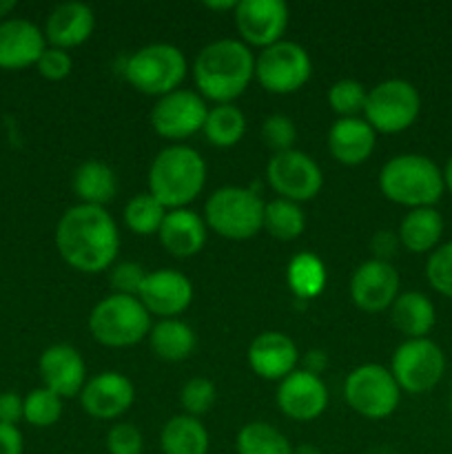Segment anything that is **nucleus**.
Wrapping results in <instances>:
<instances>
[{
  "label": "nucleus",
  "mask_w": 452,
  "mask_h": 454,
  "mask_svg": "<svg viewBox=\"0 0 452 454\" xmlns=\"http://www.w3.org/2000/svg\"><path fill=\"white\" fill-rule=\"evenodd\" d=\"M144 439L133 424H115L106 434L109 454H142Z\"/></svg>",
  "instance_id": "41"
},
{
  "label": "nucleus",
  "mask_w": 452,
  "mask_h": 454,
  "mask_svg": "<svg viewBox=\"0 0 452 454\" xmlns=\"http://www.w3.org/2000/svg\"><path fill=\"white\" fill-rule=\"evenodd\" d=\"M443 238V217L434 207L412 208L399 224V242L410 253H433Z\"/></svg>",
  "instance_id": "26"
},
{
  "label": "nucleus",
  "mask_w": 452,
  "mask_h": 454,
  "mask_svg": "<svg viewBox=\"0 0 452 454\" xmlns=\"http://www.w3.org/2000/svg\"><path fill=\"white\" fill-rule=\"evenodd\" d=\"M286 282L292 295L300 300H313L326 286V266L313 253H297L288 262Z\"/></svg>",
  "instance_id": "30"
},
{
  "label": "nucleus",
  "mask_w": 452,
  "mask_h": 454,
  "mask_svg": "<svg viewBox=\"0 0 452 454\" xmlns=\"http://www.w3.org/2000/svg\"><path fill=\"white\" fill-rule=\"evenodd\" d=\"M390 319H393L394 328L408 340H424L430 335L437 322V310L430 297L424 293L408 291L401 293L397 300L390 306Z\"/></svg>",
  "instance_id": "25"
},
{
  "label": "nucleus",
  "mask_w": 452,
  "mask_h": 454,
  "mask_svg": "<svg viewBox=\"0 0 452 454\" xmlns=\"http://www.w3.org/2000/svg\"><path fill=\"white\" fill-rule=\"evenodd\" d=\"M300 350L295 341L277 331L261 333L248 346V366L257 377L269 381H282L297 371Z\"/></svg>",
  "instance_id": "20"
},
{
  "label": "nucleus",
  "mask_w": 452,
  "mask_h": 454,
  "mask_svg": "<svg viewBox=\"0 0 452 454\" xmlns=\"http://www.w3.org/2000/svg\"><path fill=\"white\" fill-rule=\"evenodd\" d=\"M167 213V208L146 191V193H137L136 198L127 202V207H124V224L136 235H155L160 233V226H162Z\"/></svg>",
  "instance_id": "34"
},
{
  "label": "nucleus",
  "mask_w": 452,
  "mask_h": 454,
  "mask_svg": "<svg viewBox=\"0 0 452 454\" xmlns=\"http://www.w3.org/2000/svg\"><path fill=\"white\" fill-rule=\"evenodd\" d=\"M344 399L357 415L366 419H386L393 415L401 399V388L390 368L381 364H363L344 381Z\"/></svg>",
  "instance_id": "9"
},
{
  "label": "nucleus",
  "mask_w": 452,
  "mask_h": 454,
  "mask_svg": "<svg viewBox=\"0 0 452 454\" xmlns=\"http://www.w3.org/2000/svg\"><path fill=\"white\" fill-rule=\"evenodd\" d=\"M96 27L93 9L84 3H62L53 9L44 22V38L56 49L80 47L87 43Z\"/></svg>",
  "instance_id": "22"
},
{
  "label": "nucleus",
  "mask_w": 452,
  "mask_h": 454,
  "mask_svg": "<svg viewBox=\"0 0 452 454\" xmlns=\"http://www.w3.org/2000/svg\"><path fill=\"white\" fill-rule=\"evenodd\" d=\"M238 3H230V0H222V3H204V7L213 9V12H229V9H235Z\"/></svg>",
  "instance_id": "47"
},
{
  "label": "nucleus",
  "mask_w": 452,
  "mask_h": 454,
  "mask_svg": "<svg viewBox=\"0 0 452 454\" xmlns=\"http://www.w3.org/2000/svg\"><path fill=\"white\" fill-rule=\"evenodd\" d=\"M160 446L164 454H208V433L198 417L177 415L164 424Z\"/></svg>",
  "instance_id": "28"
},
{
  "label": "nucleus",
  "mask_w": 452,
  "mask_h": 454,
  "mask_svg": "<svg viewBox=\"0 0 452 454\" xmlns=\"http://www.w3.org/2000/svg\"><path fill=\"white\" fill-rule=\"evenodd\" d=\"M62 417V397L47 388L31 390L25 397V412L22 419L27 424L35 426V428H49V426L58 424Z\"/></svg>",
  "instance_id": "35"
},
{
  "label": "nucleus",
  "mask_w": 452,
  "mask_h": 454,
  "mask_svg": "<svg viewBox=\"0 0 452 454\" xmlns=\"http://www.w3.org/2000/svg\"><path fill=\"white\" fill-rule=\"evenodd\" d=\"M186 58L182 49L167 43L146 44L124 62V78L144 96H167L177 91L182 80L186 78Z\"/></svg>",
  "instance_id": "7"
},
{
  "label": "nucleus",
  "mask_w": 452,
  "mask_h": 454,
  "mask_svg": "<svg viewBox=\"0 0 452 454\" xmlns=\"http://www.w3.org/2000/svg\"><path fill=\"white\" fill-rule=\"evenodd\" d=\"M425 278L439 295L452 300V242L439 244L425 262Z\"/></svg>",
  "instance_id": "37"
},
{
  "label": "nucleus",
  "mask_w": 452,
  "mask_h": 454,
  "mask_svg": "<svg viewBox=\"0 0 452 454\" xmlns=\"http://www.w3.org/2000/svg\"><path fill=\"white\" fill-rule=\"evenodd\" d=\"M253 78L255 58L242 40H215L207 44L193 62V80L199 96L217 105H233Z\"/></svg>",
  "instance_id": "2"
},
{
  "label": "nucleus",
  "mask_w": 452,
  "mask_h": 454,
  "mask_svg": "<svg viewBox=\"0 0 452 454\" xmlns=\"http://www.w3.org/2000/svg\"><path fill=\"white\" fill-rule=\"evenodd\" d=\"M13 9H16V0H0V18L7 16Z\"/></svg>",
  "instance_id": "50"
},
{
  "label": "nucleus",
  "mask_w": 452,
  "mask_h": 454,
  "mask_svg": "<svg viewBox=\"0 0 452 454\" xmlns=\"http://www.w3.org/2000/svg\"><path fill=\"white\" fill-rule=\"evenodd\" d=\"M233 18L246 47L266 49L282 40L288 27V7L282 0H242L235 4Z\"/></svg>",
  "instance_id": "14"
},
{
  "label": "nucleus",
  "mask_w": 452,
  "mask_h": 454,
  "mask_svg": "<svg viewBox=\"0 0 452 454\" xmlns=\"http://www.w3.org/2000/svg\"><path fill=\"white\" fill-rule=\"evenodd\" d=\"M149 346L164 362H184L195 350V333L180 319H160L151 326Z\"/></svg>",
  "instance_id": "29"
},
{
  "label": "nucleus",
  "mask_w": 452,
  "mask_h": 454,
  "mask_svg": "<svg viewBox=\"0 0 452 454\" xmlns=\"http://www.w3.org/2000/svg\"><path fill=\"white\" fill-rule=\"evenodd\" d=\"M421 114V96L408 80L390 78L368 91L363 115L375 133H401L417 122Z\"/></svg>",
  "instance_id": "8"
},
{
  "label": "nucleus",
  "mask_w": 452,
  "mask_h": 454,
  "mask_svg": "<svg viewBox=\"0 0 452 454\" xmlns=\"http://www.w3.org/2000/svg\"><path fill=\"white\" fill-rule=\"evenodd\" d=\"M38 368L44 388L51 390L62 399L80 395L84 384H87V366H84L82 355L69 344L49 346L40 355Z\"/></svg>",
  "instance_id": "19"
},
{
  "label": "nucleus",
  "mask_w": 452,
  "mask_h": 454,
  "mask_svg": "<svg viewBox=\"0 0 452 454\" xmlns=\"http://www.w3.org/2000/svg\"><path fill=\"white\" fill-rule=\"evenodd\" d=\"M266 177L275 193H279V198L297 204L313 200L323 184L319 164L304 151L297 149L275 153L266 168Z\"/></svg>",
  "instance_id": "12"
},
{
  "label": "nucleus",
  "mask_w": 452,
  "mask_h": 454,
  "mask_svg": "<svg viewBox=\"0 0 452 454\" xmlns=\"http://www.w3.org/2000/svg\"><path fill=\"white\" fill-rule=\"evenodd\" d=\"M204 222L226 239H251L264 229V202L251 189L222 186L207 200Z\"/></svg>",
  "instance_id": "6"
},
{
  "label": "nucleus",
  "mask_w": 452,
  "mask_h": 454,
  "mask_svg": "<svg viewBox=\"0 0 452 454\" xmlns=\"http://www.w3.org/2000/svg\"><path fill=\"white\" fill-rule=\"evenodd\" d=\"M448 406H450V415H452V390H450V399H448Z\"/></svg>",
  "instance_id": "51"
},
{
  "label": "nucleus",
  "mask_w": 452,
  "mask_h": 454,
  "mask_svg": "<svg viewBox=\"0 0 452 454\" xmlns=\"http://www.w3.org/2000/svg\"><path fill=\"white\" fill-rule=\"evenodd\" d=\"M180 403L182 408H184V415H191V417L207 415V412L213 408V403H215V384L204 380V377L189 380L184 386H182Z\"/></svg>",
  "instance_id": "38"
},
{
  "label": "nucleus",
  "mask_w": 452,
  "mask_h": 454,
  "mask_svg": "<svg viewBox=\"0 0 452 454\" xmlns=\"http://www.w3.org/2000/svg\"><path fill=\"white\" fill-rule=\"evenodd\" d=\"M207 222L195 211L189 208H175L168 211L160 226V242L167 248V253L175 257H193L207 244Z\"/></svg>",
  "instance_id": "24"
},
{
  "label": "nucleus",
  "mask_w": 452,
  "mask_h": 454,
  "mask_svg": "<svg viewBox=\"0 0 452 454\" xmlns=\"http://www.w3.org/2000/svg\"><path fill=\"white\" fill-rule=\"evenodd\" d=\"M146 270L142 269V264L137 262H120V264L111 266L109 282L113 288L115 295H129L137 297L140 295V288L146 279Z\"/></svg>",
  "instance_id": "40"
},
{
  "label": "nucleus",
  "mask_w": 452,
  "mask_h": 454,
  "mask_svg": "<svg viewBox=\"0 0 452 454\" xmlns=\"http://www.w3.org/2000/svg\"><path fill=\"white\" fill-rule=\"evenodd\" d=\"M25 439L18 426L0 424V454H22Z\"/></svg>",
  "instance_id": "45"
},
{
  "label": "nucleus",
  "mask_w": 452,
  "mask_h": 454,
  "mask_svg": "<svg viewBox=\"0 0 452 454\" xmlns=\"http://www.w3.org/2000/svg\"><path fill=\"white\" fill-rule=\"evenodd\" d=\"M394 381L408 395L430 393L446 372V355L433 340H406L394 350L390 364Z\"/></svg>",
  "instance_id": "10"
},
{
  "label": "nucleus",
  "mask_w": 452,
  "mask_h": 454,
  "mask_svg": "<svg viewBox=\"0 0 452 454\" xmlns=\"http://www.w3.org/2000/svg\"><path fill=\"white\" fill-rule=\"evenodd\" d=\"M151 313L137 297L109 295L93 306L89 331L93 340L109 348H129L151 333Z\"/></svg>",
  "instance_id": "5"
},
{
  "label": "nucleus",
  "mask_w": 452,
  "mask_h": 454,
  "mask_svg": "<svg viewBox=\"0 0 452 454\" xmlns=\"http://www.w3.org/2000/svg\"><path fill=\"white\" fill-rule=\"evenodd\" d=\"M368 91L359 80H339L328 89V105L341 118H357L359 111H363Z\"/></svg>",
  "instance_id": "36"
},
{
  "label": "nucleus",
  "mask_w": 452,
  "mask_h": 454,
  "mask_svg": "<svg viewBox=\"0 0 452 454\" xmlns=\"http://www.w3.org/2000/svg\"><path fill=\"white\" fill-rule=\"evenodd\" d=\"M25 412V399L16 393L0 395V424L16 426Z\"/></svg>",
  "instance_id": "43"
},
{
  "label": "nucleus",
  "mask_w": 452,
  "mask_h": 454,
  "mask_svg": "<svg viewBox=\"0 0 452 454\" xmlns=\"http://www.w3.org/2000/svg\"><path fill=\"white\" fill-rule=\"evenodd\" d=\"M277 406L288 419L313 421L326 411L328 388L322 377L310 375L306 371H292L279 381Z\"/></svg>",
  "instance_id": "18"
},
{
  "label": "nucleus",
  "mask_w": 452,
  "mask_h": 454,
  "mask_svg": "<svg viewBox=\"0 0 452 454\" xmlns=\"http://www.w3.org/2000/svg\"><path fill=\"white\" fill-rule=\"evenodd\" d=\"M207 162L186 145H171L160 151L149 168V193L167 211L186 208L204 189Z\"/></svg>",
  "instance_id": "3"
},
{
  "label": "nucleus",
  "mask_w": 452,
  "mask_h": 454,
  "mask_svg": "<svg viewBox=\"0 0 452 454\" xmlns=\"http://www.w3.org/2000/svg\"><path fill=\"white\" fill-rule=\"evenodd\" d=\"M304 229L306 217L297 202L277 198L273 202L264 204V231L273 235L275 239L291 242V239L300 238Z\"/></svg>",
  "instance_id": "33"
},
{
  "label": "nucleus",
  "mask_w": 452,
  "mask_h": 454,
  "mask_svg": "<svg viewBox=\"0 0 452 454\" xmlns=\"http://www.w3.org/2000/svg\"><path fill=\"white\" fill-rule=\"evenodd\" d=\"M313 74L308 51L292 40H279L255 58V78L269 93H295Z\"/></svg>",
  "instance_id": "11"
},
{
  "label": "nucleus",
  "mask_w": 452,
  "mask_h": 454,
  "mask_svg": "<svg viewBox=\"0 0 452 454\" xmlns=\"http://www.w3.org/2000/svg\"><path fill=\"white\" fill-rule=\"evenodd\" d=\"M136 402V388L131 380L115 371L100 372L84 384L80 403L93 419H118Z\"/></svg>",
  "instance_id": "17"
},
{
  "label": "nucleus",
  "mask_w": 452,
  "mask_h": 454,
  "mask_svg": "<svg viewBox=\"0 0 452 454\" xmlns=\"http://www.w3.org/2000/svg\"><path fill=\"white\" fill-rule=\"evenodd\" d=\"M204 136L208 137L213 146L230 149L238 145L246 131V118L242 109L235 105H215L208 109L207 122H204Z\"/></svg>",
  "instance_id": "31"
},
{
  "label": "nucleus",
  "mask_w": 452,
  "mask_h": 454,
  "mask_svg": "<svg viewBox=\"0 0 452 454\" xmlns=\"http://www.w3.org/2000/svg\"><path fill=\"white\" fill-rule=\"evenodd\" d=\"M350 297L357 309L366 313H381L399 297V273L390 262H363L350 279Z\"/></svg>",
  "instance_id": "15"
},
{
  "label": "nucleus",
  "mask_w": 452,
  "mask_h": 454,
  "mask_svg": "<svg viewBox=\"0 0 452 454\" xmlns=\"http://www.w3.org/2000/svg\"><path fill=\"white\" fill-rule=\"evenodd\" d=\"M292 454H322V450L315 446H310V443H304V446L292 448Z\"/></svg>",
  "instance_id": "49"
},
{
  "label": "nucleus",
  "mask_w": 452,
  "mask_h": 454,
  "mask_svg": "<svg viewBox=\"0 0 452 454\" xmlns=\"http://www.w3.org/2000/svg\"><path fill=\"white\" fill-rule=\"evenodd\" d=\"M399 235L390 233V231H377L370 239V248L375 253V260L379 262H390V257L397 253L399 247Z\"/></svg>",
  "instance_id": "44"
},
{
  "label": "nucleus",
  "mask_w": 452,
  "mask_h": 454,
  "mask_svg": "<svg viewBox=\"0 0 452 454\" xmlns=\"http://www.w3.org/2000/svg\"><path fill=\"white\" fill-rule=\"evenodd\" d=\"M137 300L144 304V309L151 315L175 319L193 301V284L180 270H153V273L146 275Z\"/></svg>",
  "instance_id": "16"
},
{
  "label": "nucleus",
  "mask_w": 452,
  "mask_h": 454,
  "mask_svg": "<svg viewBox=\"0 0 452 454\" xmlns=\"http://www.w3.org/2000/svg\"><path fill=\"white\" fill-rule=\"evenodd\" d=\"M38 67V74L47 80H65L66 75L71 74V56L65 51V49H56V47H47L44 53L40 56V60L35 62Z\"/></svg>",
  "instance_id": "42"
},
{
  "label": "nucleus",
  "mask_w": 452,
  "mask_h": 454,
  "mask_svg": "<svg viewBox=\"0 0 452 454\" xmlns=\"http://www.w3.org/2000/svg\"><path fill=\"white\" fill-rule=\"evenodd\" d=\"M74 191L80 198V204L105 208V204H109L118 193L113 168L100 160H89L80 164L74 173Z\"/></svg>",
  "instance_id": "27"
},
{
  "label": "nucleus",
  "mask_w": 452,
  "mask_h": 454,
  "mask_svg": "<svg viewBox=\"0 0 452 454\" xmlns=\"http://www.w3.org/2000/svg\"><path fill=\"white\" fill-rule=\"evenodd\" d=\"M379 191L386 200L412 211V208L434 207L441 200L446 184H443V171L428 155L401 153L390 158L381 167Z\"/></svg>",
  "instance_id": "4"
},
{
  "label": "nucleus",
  "mask_w": 452,
  "mask_h": 454,
  "mask_svg": "<svg viewBox=\"0 0 452 454\" xmlns=\"http://www.w3.org/2000/svg\"><path fill=\"white\" fill-rule=\"evenodd\" d=\"M377 133L366 120L339 118L328 131V149L332 158L346 167H359L372 155Z\"/></svg>",
  "instance_id": "23"
},
{
  "label": "nucleus",
  "mask_w": 452,
  "mask_h": 454,
  "mask_svg": "<svg viewBox=\"0 0 452 454\" xmlns=\"http://www.w3.org/2000/svg\"><path fill=\"white\" fill-rule=\"evenodd\" d=\"M208 106L199 93L189 89H177L158 98L151 111V124L155 133L167 140H186L202 131L207 122Z\"/></svg>",
  "instance_id": "13"
},
{
  "label": "nucleus",
  "mask_w": 452,
  "mask_h": 454,
  "mask_svg": "<svg viewBox=\"0 0 452 454\" xmlns=\"http://www.w3.org/2000/svg\"><path fill=\"white\" fill-rule=\"evenodd\" d=\"M56 247L62 260L80 273H102L115 264L120 233L102 207L78 204L65 211L56 226Z\"/></svg>",
  "instance_id": "1"
},
{
  "label": "nucleus",
  "mask_w": 452,
  "mask_h": 454,
  "mask_svg": "<svg viewBox=\"0 0 452 454\" xmlns=\"http://www.w3.org/2000/svg\"><path fill=\"white\" fill-rule=\"evenodd\" d=\"M47 49L44 31L25 18L0 22V69L18 71L35 65Z\"/></svg>",
  "instance_id": "21"
},
{
  "label": "nucleus",
  "mask_w": 452,
  "mask_h": 454,
  "mask_svg": "<svg viewBox=\"0 0 452 454\" xmlns=\"http://www.w3.org/2000/svg\"><path fill=\"white\" fill-rule=\"evenodd\" d=\"M238 454H292L286 434L266 421H251L235 437Z\"/></svg>",
  "instance_id": "32"
},
{
  "label": "nucleus",
  "mask_w": 452,
  "mask_h": 454,
  "mask_svg": "<svg viewBox=\"0 0 452 454\" xmlns=\"http://www.w3.org/2000/svg\"><path fill=\"white\" fill-rule=\"evenodd\" d=\"M328 366V355L323 350H308L304 357V368L301 371L310 372V375H322Z\"/></svg>",
  "instance_id": "46"
},
{
  "label": "nucleus",
  "mask_w": 452,
  "mask_h": 454,
  "mask_svg": "<svg viewBox=\"0 0 452 454\" xmlns=\"http://www.w3.org/2000/svg\"><path fill=\"white\" fill-rule=\"evenodd\" d=\"M441 171H443V184H446V189L452 193V155H450V160H448L446 167H443Z\"/></svg>",
  "instance_id": "48"
},
{
  "label": "nucleus",
  "mask_w": 452,
  "mask_h": 454,
  "mask_svg": "<svg viewBox=\"0 0 452 454\" xmlns=\"http://www.w3.org/2000/svg\"><path fill=\"white\" fill-rule=\"evenodd\" d=\"M261 137H264V142L275 151V153L291 151L297 140L295 122L284 114L269 115V118L264 120V124H261Z\"/></svg>",
  "instance_id": "39"
}]
</instances>
